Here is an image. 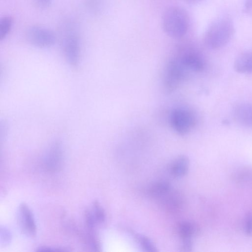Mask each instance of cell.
<instances>
[{"label":"cell","instance_id":"1","mask_svg":"<svg viewBox=\"0 0 252 252\" xmlns=\"http://www.w3.org/2000/svg\"><path fill=\"white\" fill-rule=\"evenodd\" d=\"M61 46L63 56L73 67L79 64L81 47L77 26L72 21L63 22L61 27Z\"/></svg>","mask_w":252,"mask_h":252},{"label":"cell","instance_id":"2","mask_svg":"<svg viewBox=\"0 0 252 252\" xmlns=\"http://www.w3.org/2000/svg\"><path fill=\"white\" fill-rule=\"evenodd\" d=\"M161 23L167 35L174 38H181L188 31L189 17L187 11L182 7L171 6L164 12Z\"/></svg>","mask_w":252,"mask_h":252},{"label":"cell","instance_id":"3","mask_svg":"<svg viewBox=\"0 0 252 252\" xmlns=\"http://www.w3.org/2000/svg\"><path fill=\"white\" fill-rule=\"evenodd\" d=\"M235 32L232 21L223 18L214 21L204 35L206 45L211 49H219L225 46L231 39Z\"/></svg>","mask_w":252,"mask_h":252},{"label":"cell","instance_id":"4","mask_svg":"<svg viewBox=\"0 0 252 252\" xmlns=\"http://www.w3.org/2000/svg\"><path fill=\"white\" fill-rule=\"evenodd\" d=\"M170 121L172 128L180 135L188 133L196 123L194 115L190 111L183 108L173 110Z\"/></svg>","mask_w":252,"mask_h":252},{"label":"cell","instance_id":"5","mask_svg":"<svg viewBox=\"0 0 252 252\" xmlns=\"http://www.w3.org/2000/svg\"><path fill=\"white\" fill-rule=\"evenodd\" d=\"M26 37L30 43L39 48L50 47L56 41V36L53 31L38 26L28 28L26 32Z\"/></svg>","mask_w":252,"mask_h":252},{"label":"cell","instance_id":"6","mask_svg":"<svg viewBox=\"0 0 252 252\" xmlns=\"http://www.w3.org/2000/svg\"><path fill=\"white\" fill-rule=\"evenodd\" d=\"M63 153L61 144L55 142L46 151L43 158V169L49 173L59 171L62 167Z\"/></svg>","mask_w":252,"mask_h":252},{"label":"cell","instance_id":"7","mask_svg":"<svg viewBox=\"0 0 252 252\" xmlns=\"http://www.w3.org/2000/svg\"><path fill=\"white\" fill-rule=\"evenodd\" d=\"M17 219L20 227L25 234L31 237L36 235V226L33 216L25 203L21 204L19 207Z\"/></svg>","mask_w":252,"mask_h":252},{"label":"cell","instance_id":"8","mask_svg":"<svg viewBox=\"0 0 252 252\" xmlns=\"http://www.w3.org/2000/svg\"><path fill=\"white\" fill-rule=\"evenodd\" d=\"M184 65L180 61H171L167 66L165 76V84L169 91L175 89L184 77Z\"/></svg>","mask_w":252,"mask_h":252},{"label":"cell","instance_id":"9","mask_svg":"<svg viewBox=\"0 0 252 252\" xmlns=\"http://www.w3.org/2000/svg\"><path fill=\"white\" fill-rule=\"evenodd\" d=\"M234 68L238 73H252V50L240 54L234 62Z\"/></svg>","mask_w":252,"mask_h":252},{"label":"cell","instance_id":"10","mask_svg":"<svg viewBox=\"0 0 252 252\" xmlns=\"http://www.w3.org/2000/svg\"><path fill=\"white\" fill-rule=\"evenodd\" d=\"M180 62L185 67L194 71H201L204 68L205 63L203 59L197 54L189 53L181 58Z\"/></svg>","mask_w":252,"mask_h":252},{"label":"cell","instance_id":"11","mask_svg":"<svg viewBox=\"0 0 252 252\" xmlns=\"http://www.w3.org/2000/svg\"><path fill=\"white\" fill-rule=\"evenodd\" d=\"M189 166V158L186 156H180L171 163L170 168V172L175 177H182L187 174Z\"/></svg>","mask_w":252,"mask_h":252},{"label":"cell","instance_id":"12","mask_svg":"<svg viewBox=\"0 0 252 252\" xmlns=\"http://www.w3.org/2000/svg\"><path fill=\"white\" fill-rule=\"evenodd\" d=\"M198 232V226L194 223L185 221L178 226V232L182 241H192V238Z\"/></svg>","mask_w":252,"mask_h":252},{"label":"cell","instance_id":"13","mask_svg":"<svg viewBox=\"0 0 252 252\" xmlns=\"http://www.w3.org/2000/svg\"><path fill=\"white\" fill-rule=\"evenodd\" d=\"M170 190L169 184L165 181H159L152 184L148 192L153 197H160L167 194Z\"/></svg>","mask_w":252,"mask_h":252},{"label":"cell","instance_id":"14","mask_svg":"<svg viewBox=\"0 0 252 252\" xmlns=\"http://www.w3.org/2000/svg\"><path fill=\"white\" fill-rule=\"evenodd\" d=\"M13 21L11 16H4L0 19V40H3L10 32Z\"/></svg>","mask_w":252,"mask_h":252},{"label":"cell","instance_id":"15","mask_svg":"<svg viewBox=\"0 0 252 252\" xmlns=\"http://www.w3.org/2000/svg\"><path fill=\"white\" fill-rule=\"evenodd\" d=\"M91 211L97 224H102L105 221L104 210L98 201L93 202Z\"/></svg>","mask_w":252,"mask_h":252},{"label":"cell","instance_id":"16","mask_svg":"<svg viewBox=\"0 0 252 252\" xmlns=\"http://www.w3.org/2000/svg\"><path fill=\"white\" fill-rule=\"evenodd\" d=\"M133 234L135 239L144 251L147 252L157 251L154 244L148 237L138 233H134Z\"/></svg>","mask_w":252,"mask_h":252},{"label":"cell","instance_id":"17","mask_svg":"<svg viewBox=\"0 0 252 252\" xmlns=\"http://www.w3.org/2000/svg\"><path fill=\"white\" fill-rule=\"evenodd\" d=\"M245 228V232L247 235H252V222L250 219V215H248L246 218Z\"/></svg>","mask_w":252,"mask_h":252},{"label":"cell","instance_id":"18","mask_svg":"<svg viewBox=\"0 0 252 252\" xmlns=\"http://www.w3.org/2000/svg\"><path fill=\"white\" fill-rule=\"evenodd\" d=\"M1 232V238L2 240H4V242H8L10 240V233L8 231V230L5 228L0 229Z\"/></svg>","mask_w":252,"mask_h":252},{"label":"cell","instance_id":"19","mask_svg":"<svg viewBox=\"0 0 252 252\" xmlns=\"http://www.w3.org/2000/svg\"><path fill=\"white\" fill-rule=\"evenodd\" d=\"M36 5L40 8L47 7L50 4L52 0H34Z\"/></svg>","mask_w":252,"mask_h":252},{"label":"cell","instance_id":"20","mask_svg":"<svg viewBox=\"0 0 252 252\" xmlns=\"http://www.w3.org/2000/svg\"><path fill=\"white\" fill-rule=\"evenodd\" d=\"M244 11L246 13H249L252 11V0H245Z\"/></svg>","mask_w":252,"mask_h":252},{"label":"cell","instance_id":"21","mask_svg":"<svg viewBox=\"0 0 252 252\" xmlns=\"http://www.w3.org/2000/svg\"><path fill=\"white\" fill-rule=\"evenodd\" d=\"M186 2L188 3H195L198 1H199L201 0H184Z\"/></svg>","mask_w":252,"mask_h":252},{"label":"cell","instance_id":"22","mask_svg":"<svg viewBox=\"0 0 252 252\" xmlns=\"http://www.w3.org/2000/svg\"><path fill=\"white\" fill-rule=\"evenodd\" d=\"M250 218L251 220V221L252 222V215L250 216Z\"/></svg>","mask_w":252,"mask_h":252}]
</instances>
